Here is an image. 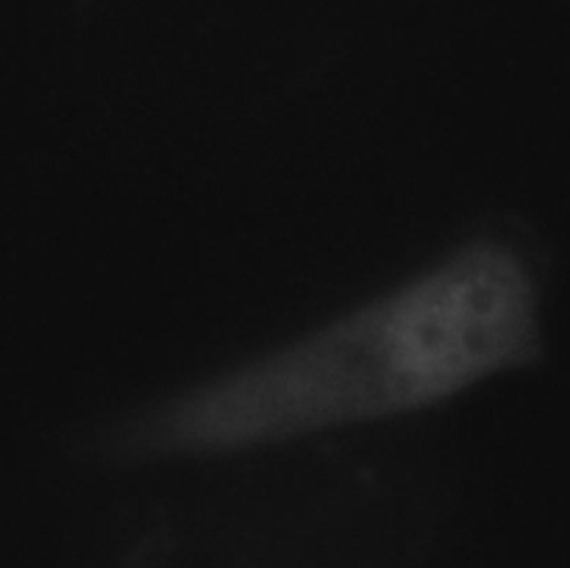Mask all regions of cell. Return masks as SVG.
I'll return each mask as SVG.
<instances>
[{
  "label": "cell",
  "instance_id": "obj_1",
  "mask_svg": "<svg viewBox=\"0 0 570 568\" xmlns=\"http://www.w3.org/2000/svg\"><path fill=\"white\" fill-rule=\"evenodd\" d=\"M532 262L476 234L351 310L111 421L109 462L250 454L438 410L543 360Z\"/></svg>",
  "mask_w": 570,
  "mask_h": 568
}]
</instances>
